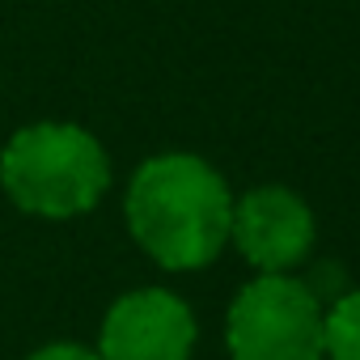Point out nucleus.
I'll return each instance as SVG.
<instances>
[{
  "instance_id": "7",
  "label": "nucleus",
  "mask_w": 360,
  "mask_h": 360,
  "mask_svg": "<svg viewBox=\"0 0 360 360\" xmlns=\"http://www.w3.org/2000/svg\"><path fill=\"white\" fill-rule=\"evenodd\" d=\"M26 360H102V356H98V347H85V343L60 339V343H43V347H34Z\"/></svg>"
},
{
  "instance_id": "3",
  "label": "nucleus",
  "mask_w": 360,
  "mask_h": 360,
  "mask_svg": "<svg viewBox=\"0 0 360 360\" xmlns=\"http://www.w3.org/2000/svg\"><path fill=\"white\" fill-rule=\"evenodd\" d=\"M229 360H326L322 301L288 271L255 276L225 314Z\"/></svg>"
},
{
  "instance_id": "1",
  "label": "nucleus",
  "mask_w": 360,
  "mask_h": 360,
  "mask_svg": "<svg viewBox=\"0 0 360 360\" xmlns=\"http://www.w3.org/2000/svg\"><path fill=\"white\" fill-rule=\"evenodd\" d=\"M123 221L157 267L200 271L229 246L233 191L212 161L195 153H157L131 174Z\"/></svg>"
},
{
  "instance_id": "5",
  "label": "nucleus",
  "mask_w": 360,
  "mask_h": 360,
  "mask_svg": "<svg viewBox=\"0 0 360 360\" xmlns=\"http://www.w3.org/2000/svg\"><path fill=\"white\" fill-rule=\"evenodd\" d=\"M314 238H318V221L292 187L267 183L233 200L229 242L259 276L292 271L297 263H305V255L314 250Z\"/></svg>"
},
{
  "instance_id": "4",
  "label": "nucleus",
  "mask_w": 360,
  "mask_h": 360,
  "mask_svg": "<svg viewBox=\"0 0 360 360\" xmlns=\"http://www.w3.org/2000/svg\"><path fill=\"white\" fill-rule=\"evenodd\" d=\"M200 339L191 305L169 288L123 292L98 330L102 360H191Z\"/></svg>"
},
{
  "instance_id": "2",
  "label": "nucleus",
  "mask_w": 360,
  "mask_h": 360,
  "mask_svg": "<svg viewBox=\"0 0 360 360\" xmlns=\"http://www.w3.org/2000/svg\"><path fill=\"white\" fill-rule=\"evenodd\" d=\"M0 187L30 217H85L110 191V157L81 123H30L0 148Z\"/></svg>"
},
{
  "instance_id": "6",
  "label": "nucleus",
  "mask_w": 360,
  "mask_h": 360,
  "mask_svg": "<svg viewBox=\"0 0 360 360\" xmlns=\"http://www.w3.org/2000/svg\"><path fill=\"white\" fill-rule=\"evenodd\" d=\"M322 352L326 360H360V288L322 309Z\"/></svg>"
}]
</instances>
